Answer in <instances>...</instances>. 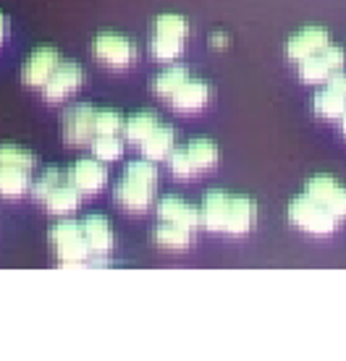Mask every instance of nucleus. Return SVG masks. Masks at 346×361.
Listing matches in <instances>:
<instances>
[{"label":"nucleus","mask_w":346,"mask_h":361,"mask_svg":"<svg viewBox=\"0 0 346 361\" xmlns=\"http://www.w3.org/2000/svg\"><path fill=\"white\" fill-rule=\"evenodd\" d=\"M286 217H289V223L297 226L299 231L304 233H312V235H330L336 233L338 228V220L328 207H323L320 202L310 197V194H299V197H294L289 202V209H286Z\"/></svg>","instance_id":"obj_4"},{"label":"nucleus","mask_w":346,"mask_h":361,"mask_svg":"<svg viewBox=\"0 0 346 361\" xmlns=\"http://www.w3.org/2000/svg\"><path fill=\"white\" fill-rule=\"evenodd\" d=\"M92 55L100 63L110 66V68H126V66L137 63L139 47L137 42L126 35L119 32H100L92 39Z\"/></svg>","instance_id":"obj_5"},{"label":"nucleus","mask_w":346,"mask_h":361,"mask_svg":"<svg viewBox=\"0 0 346 361\" xmlns=\"http://www.w3.org/2000/svg\"><path fill=\"white\" fill-rule=\"evenodd\" d=\"M50 252L64 267H84L92 264V249L87 244L82 220H61L47 231Z\"/></svg>","instance_id":"obj_3"},{"label":"nucleus","mask_w":346,"mask_h":361,"mask_svg":"<svg viewBox=\"0 0 346 361\" xmlns=\"http://www.w3.org/2000/svg\"><path fill=\"white\" fill-rule=\"evenodd\" d=\"M186 149H189L191 160H194V165H197V171H210V168H215L218 165V145L213 142V139H205V136H200V139H191L189 145H186Z\"/></svg>","instance_id":"obj_24"},{"label":"nucleus","mask_w":346,"mask_h":361,"mask_svg":"<svg viewBox=\"0 0 346 361\" xmlns=\"http://www.w3.org/2000/svg\"><path fill=\"white\" fill-rule=\"evenodd\" d=\"M304 194H310L315 202L328 207L336 217H346V186H341L333 176H315V178H310Z\"/></svg>","instance_id":"obj_11"},{"label":"nucleus","mask_w":346,"mask_h":361,"mask_svg":"<svg viewBox=\"0 0 346 361\" xmlns=\"http://www.w3.org/2000/svg\"><path fill=\"white\" fill-rule=\"evenodd\" d=\"M82 228L87 235V244L92 249V264H108L113 254V226L105 215H84Z\"/></svg>","instance_id":"obj_8"},{"label":"nucleus","mask_w":346,"mask_h":361,"mask_svg":"<svg viewBox=\"0 0 346 361\" xmlns=\"http://www.w3.org/2000/svg\"><path fill=\"white\" fill-rule=\"evenodd\" d=\"M153 241H155L157 246H163V249H186V246H191V241H194V231L160 220L157 228L153 231Z\"/></svg>","instance_id":"obj_21"},{"label":"nucleus","mask_w":346,"mask_h":361,"mask_svg":"<svg viewBox=\"0 0 346 361\" xmlns=\"http://www.w3.org/2000/svg\"><path fill=\"white\" fill-rule=\"evenodd\" d=\"M181 50H184L181 39H171V37H157V35H153V39H150V53H153V58L160 61V63L176 61V58L181 55Z\"/></svg>","instance_id":"obj_28"},{"label":"nucleus","mask_w":346,"mask_h":361,"mask_svg":"<svg viewBox=\"0 0 346 361\" xmlns=\"http://www.w3.org/2000/svg\"><path fill=\"white\" fill-rule=\"evenodd\" d=\"M344 61L346 55L341 47H323L318 55H312V58L299 63V79L307 84H328L333 79V73L344 71Z\"/></svg>","instance_id":"obj_7"},{"label":"nucleus","mask_w":346,"mask_h":361,"mask_svg":"<svg viewBox=\"0 0 346 361\" xmlns=\"http://www.w3.org/2000/svg\"><path fill=\"white\" fill-rule=\"evenodd\" d=\"M79 202H82V191L73 186L71 180H68V173H66V178L47 194L42 204L53 215H68V212H73V209L79 207Z\"/></svg>","instance_id":"obj_18"},{"label":"nucleus","mask_w":346,"mask_h":361,"mask_svg":"<svg viewBox=\"0 0 346 361\" xmlns=\"http://www.w3.org/2000/svg\"><path fill=\"white\" fill-rule=\"evenodd\" d=\"M231 197L228 191H208L205 199H202V228L210 231V233H223L226 231V217H228V207H231Z\"/></svg>","instance_id":"obj_15"},{"label":"nucleus","mask_w":346,"mask_h":361,"mask_svg":"<svg viewBox=\"0 0 346 361\" xmlns=\"http://www.w3.org/2000/svg\"><path fill=\"white\" fill-rule=\"evenodd\" d=\"M168 168H171V173L176 176V178H191V176H197V165H194V160H191V154L186 147H176L171 154H168Z\"/></svg>","instance_id":"obj_29"},{"label":"nucleus","mask_w":346,"mask_h":361,"mask_svg":"<svg viewBox=\"0 0 346 361\" xmlns=\"http://www.w3.org/2000/svg\"><path fill=\"white\" fill-rule=\"evenodd\" d=\"M330 45V35L326 29L320 27H304L299 29L297 35L289 37V42H286V55L292 58L294 63H302V61H307L312 55H318L323 47Z\"/></svg>","instance_id":"obj_13"},{"label":"nucleus","mask_w":346,"mask_h":361,"mask_svg":"<svg viewBox=\"0 0 346 361\" xmlns=\"http://www.w3.org/2000/svg\"><path fill=\"white\" fill-rule=\"evenodd\" d=\"M312 108H315V113H318L320 118H326V121L341 118L346 113V94H341V92L333 90L328 84V87H323V90L315 94Z\"/></svg>","instance_id":"obj_22"},{"label":"nucleus","mask_w":346,"mask_h":361,"mask_svg":"<svg viewBox=\"0 0 346 361\" xmlns=\"http://www.w3.org/2000/svg\"><path fill=\"white\" fill-rule=\"evenodd\" d=\"M66 173H68V180L82 194H97L108 183V171H105L102 160H97V157H82Z\"/></svg>","instance_id":"obj_12"},{"label":"nucleus","mask_w":346,"mask_h":361,"mask_svg":"<svg viewBox=\"0 0 346 361\" xmlns=\"http://www.w3.org/2000/svg\"><path fill=\"white\" fill-rule=\"evenodd\" d=\"M92 154L102 160V163H113L124 154V139H119V134H97L90 142Z\"/></svg>","instance_id":"obj_26"},{"label":"nucleus","mask_w":346,"mask_h":361,"mask_svg":"<svg viewBox=\"0 0 346 361\" xmlns=\"http://www.w3.org/2000/svg\"><path fill=\"white\" fill-rule=\"evenodd\" d=\"M330 87L333 90H338L341 94H346V73L344 71H338V73H333V79H330Z\"/></svg>","instance_id":"obj_31"},{"label":"nucleus","mask_w":346,"mask_h":361,"mask_svg":"<svg viewBox=\"0 0 346 361\" xmlns=\"http://www.w3.org/2000/svg\"><path fill=\"white\" fill-rule=\"evenodd\" d=\"M341 131H344V136H346V113L341 116Z\"/></svg>","instance_id":"obj_34"},{"label":"nucleus","mask_w":346,"mask_h":361,"mask_svg":"<svg viewBox=\"0 0 346 361\" xmlns=\"http://www.w3.org/2000/svg\"><path fill=\"white\" fill-rule=\"evenodd\" d=\"M124 121H126V118L121 116L119 110L100 108L97 116H95V131H97V134H121V131H124Z\"/></svg>","instance_id":"obj_30"},{"label":"nucleus","mask_w":346,"mask_h":361,"mask_svg":"<svg viewBox=\"0 0 346 361\" xmlns=\"http://www.w3.org/2000/svg\"><path fill=\"white\" fill-rule=\"evenodd\" d=\"M257 223V202L252 197H231V207L226 217L228 235H246Z\"/></svg>","instance_id":"obj_17"},{"label":"nucleus","mask_w":346,"mask_h":361,"mask_svg":"<svg viewBox=\"0 0 346 361\" xmlns=\"http://www.w3.org/2000/svg\"><path fill=\"white\" fill-rule=\"evenodd\" d=\"M8 32H11L8 16H6V13H0V45L8 39Z\"/></svg>","instance_id":"obj_32"},{"label":"nucleus","mask_w":346,"mask_h":361,"mask_svg":"<svg viewBox=\"0 0 346 361\" xmlns=\"http://www.w3.org/2000/svg\"><path fill=\"white\" fill-rule=\"evenodd\" d=\"M37 157L32 149L13 142L0 145V197L21 199L32 189V173H35Z\"/></svg>","instance_id":"obj_2"},{"label":"nucleus","mask_w":346,"mask_h":361,"mask_svg":"<svg viewBox=\"0 0 346 361\" xmlns=\"http://www.w3.org/2000/svg\"><path fill=\"white\" fill-rule=\"evenodd\" d=\"M153 35L157 37H171V39H186L189 37V21L179 13H160L153 24Z\"/></svg>","instance_id":"obj_25"},{"label":"nucleus","mask_w":346,"mask_h":361,"mask_svg":"<svg viewBox=\"0 0 346 361\" xmlns=\"http://www.w3.org/2000/svg\"><path fill=\"white\" fill-rule=\"evenodd\" d=\"M84 71L76 61H61L58 68L53 71V76L42 87V97L47 102H64L66 97H71L73 92L82 87Z\"/></svg>","instance_id":"obj_10"},{"label":"nucleus","mask_w":346,"mask_h":361,"mask_svg":"<svg viewBox=\"0 0 346 361\" xmlns=\"http://www.w3.org/2000/svg\"><path fill=\"white\" fill-rule=\"evenodd\" d=\"M64 178H66V173L61 171V168L50 165V168H45V171H42L35 180H32V189H29V191H32V197H35L37 202L42 204L47 194H50V191H53L55 186H58V183H61Z\"/></svg>","instance_id":"obj_27"},{"label":"nucleus","mask_w":346,"mask_h":361,"mask_svg":"<svg viewBox=\"0 0 346 361\" xmlns=\"http://www.w3.org/2000/svg\"><path fill=\"white\" fill-rule=\"evenodd\" d=\"M95 116H97V108L90 105V102H76L71 108L64 110L61 116V134H64V142L68 145H90L95 139Z\"/></svg>","instance_id":"obj_6"},{"label":"nucleus","mask_w":346,"mask_h":361,"mask_svg":"<svg viewBox=\"0 0 346 361\" xmlns=\"http://www.w3.org/2000/svg\"><path fill=\"white\" fill-rule=\"evenodd\" d=\"M186 79H189V68H186V66H168V68H163V71L153 79V92H155L157 97L171 99L173 92L179 90Z\"/></svg>","instance_id":"obj_23"},{"label":"nucleus","mask_w":346,"mask_h":361,"mask_svg":"<svg viewBox=\"0 0 346 361\" xmlns=\"http://www.w3.org/2000/svg\"><path fill=\"white\" fill-rule=\"evenodd\" d=\"M157 189V168L153 160H131L113 186L116 204L126 212H145L153 207Z\"/></svg>","instance_id":"obj_1"},{"label":"nucleus","mask_w":346,"mask_h":361,"mask_svg":"<svg viewBox=\"0 0 346 361\" xmlns=\"http://www.w3.org/2000/svg\"><path fill=\"white\" fill-rule=\"evenodd\" d=\"M210 45H213V47H226L228 45V37L220 35V32H215V35H210Z\"/></svg>","instance_id":"obj_33"},{"label":"nucleus","mask_w":346,"mask_h":361,"mask_svg":"<svg viewBox=\"0 0 346 361\" xmlns=\"http://www.w3.org/2000/svg\"><path fill=\"white\" fill-rule=\"evenodd\" d=\"M139 147H142V157L153 160V163L168 160V154L176 149V131H173V126H168V123H160Z\"/></svg>","instance_id":"obj_19"},{"label":"nucleus","mask_w":346,"mask_h":361,"mask_svg":"<svg viewBox=\"0 0 346 361\" xmlns=\"http://www.w3.org/2000/svg\"><path fill=\"white\" fill-rule=\"evenodd\" d=\"M157 126H160V121H157L155 113L139 110V113H131V116L124 121V131H121V134H124V139L131 142V145H142Z\"/></svg>","instance_id":"obj_20"},{"label":"nucleus","mask_w":346,"mask_h":361,"mask_svg":"<svg viewBox=\"0 0 346 361\" xmlns=\"http://www.w3.org/2000/svg\"><path fill=\"white\" fill-rule=\"evenodd\" d=\"M157 217L165 220V223H176V226L189 228V231H197L202 226L200 207H194L186 199L173 197V194H168V197H163L157 202Z\"/></svg>","instance_id":"obj_14"},{"label":"nucleus","mask_w":346,"mask_h":361,"mask_svg":"<svg viewBox=\"0 0 346 361\" xmlns=\"http://www.w3.org/2000/svg\"><path fill=\"white\" fill-rule=\"evenodd\" d=\"M61 61H64V58L58 53V47H53V45L35 47V50L29 53L27 61H24V66H21V79H24L27 87H40V90H42Z\"/></svg>","instance_id":"obj_9"},{"label":"nucleus","mask_w":346,"mask_h":361,"mask_svg":"<svg viewBox=\"0 0 346 361\" xmlns=\"http://www.w3.org/2000/svg\"><path fill=\"white\" fill-rule=\"evenodd\" d=\"M210 84L202 79H186L179 90L171 94V105L176 113H197L210 102Z\"/></svg>","instance_id":"obj_16"}]
</instances>
